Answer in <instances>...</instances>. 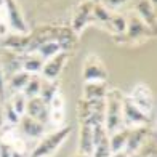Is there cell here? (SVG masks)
I'll use <instances>...</instances> for the list:
<instances>
[{
	"instance_id": "d6a6232c",
	"label": "cell",
	"mask_w": 157,
	"mask_h": 157,
	"mask_svg": "<svg viewBox=\"0 0 157 157\" xmlns=\"http://www.w3.org/2000/svg\"><path fill=\"white\" fill-rule=\"evenodd\" d=\"M109 157H127V152H122V151H119V152H114L112 155Z\"/></svg>"
},
{
	"instance_id": "6da1fadb",
	"label": "cell",
	"mask_w": 157,
	"mask_h": 157,
	"mask_svg": "<svg viewBox=\"0 0 157 157\" xmlns=\"http://www.w3.org/2000/svg\"><path fill=\"white\" fill-rule=\"evenodd\" d=\"M122 112H124V95L119 90H109L106 93V104H104L106 133L112 135L114 132H117L124 127Z\"/></svg>"
},
{
	"instance_id": "7c38bea8",
	"label": "cell",
	"mask_w": 157,
	"mask_h": 157,
	"mask_svg": "<svg viewBox=\"0 0 157 157\" xmlns=\"http://www.w3.org/2000/svg\"><path fill=\"white\" fill-rule=\"evenodd\" d=\"M19 125H21V132H23L24 135H27V136H31V138H39L45 133L44 124L32 119V117H29V116H21Z\"/></svg>"
},
{
	"instance_id": "4fadbf2b",
	"label": "cell",
	"mask_w": 157,
	"mask_h": 157,
	"mask_svg": "<svg viewBox=\"0 0 157 157\" xmlns=\"http://www.w3.org/2000/svg\"><path fill=\"white\" fill-rule=\"evenodd\" d=\"M29 78L31 74L24 72V71H18V72L11 74L10 78H6V83H8V88L11 90V93H19L26 87V83L29 82Z\"/></svg>"
},
{
	"instance_id": "44dd1931",
	"label": "cell",
	"mask_w": 157,
	"mask_h": 157,
	"mask_svg": "<svg viewBox=\"0 0 157 157\" xmlns=\"http://www.w3.org/2000/svg\"><path fill=\"white\" fill-rule=\"evenodd\" d=\"M40 88H42V78L35 74V75H31L29 82L26 83V87L23 88V91H21V93H23L27 99H31V98L39 96Z\"/></svg>"
},
{
	"instance_id": "8992f818",
	"label": "cell",
	"mask_w": 157,
	"mask_h": 157,
	"mask_svg": "<svg viewBox=\"0 0 157 157\" xmlns=\"http://www.w3.org/2000/svg\"><path fill=\"white\" fill-rule=\"evenodd\" d=\"M66 59H67V53L66 52H61L58 55H55L53 58L47 59L44 63V66H42V71H40L44 80H56V78L59 77L63 67H64Z\"/></svg>"
},
{
	"instance_id": "3957f363",
	"label": "cell",
	"mask_w": 157,
	"mask_h": 157,
	"mask_svg": "<svg viewBox=\"0 0 157 157\" xmlns=\"http://www.w3.org/2000/svg\"><path fill=\"white\" fill-rule=\"evenodd\" d=\"M82 75L85 82H106L108 80V69L104 67L103 61L95 53H90L83 63Z\"/></svg>"
},
{
	"instance_id": "603a6c76",
	"label": "cell",
	"mask_w": 157,
	"mask_h": 157,
	"mask_svg": "<svg viewBox=\"0 0 157 157\" xmlns=\"http://www.w3.org/2000/svg\"><path fill=\"white\" fill-rule=\"evenodd\" d=\"M93 157H109L111 155V146H109V138L108 135L103 136L96 144L93 146V152H91Z\"/></svg>"
},
{
	"instance_id": "5bb4252c",
	"label": "cell",
	"mask_w": 157,
	"mask_h": 157,
	"mask_svg": "<svg viewBox=\"0 0 157 157\" xmlns=\"http://www.w3.org/2000/svg\"><path fill=\"white\" fill-rule=\"evenodd\" d=\"M106 85L104 82H85L83 96L85 99H103L106 96Z\"/></svg>"
},
{
	"instance_id": "2e32d148",
	"label": "cell",
	"mask_w": 157,
	"mask_h": 157,
	"mask_svg": "<svg viewBox=\"0 0 157 157\" xmlns=\"http://www.w3.org/2000/svg\"><path fill=\"white\" fill-rule=\"evenodd\" d=\"M136 11H138V16L144 21L147 26L154 27L155 23V15H154V5L149 2V0H141L136 5Z\"/></svg>"
},
{
	"instance_id": "7402d4cb",
	"label": "cell",
	"mask_w": 157,
	"mask_h": 157,
	"mask_svg": "<svg viewBox=\"0 0 157 157\" xmlns=\"http://www.w3.org/2000/svg\"><path fill=\"white\" fill-rule=\"evenodd\" d=\"M56 93H58V87H56V80H42V88L39 96L44 99L45 103H50Z\"/></svg>"
},
{
	"instance_id": "cb8c5ba5",
	"label": "cell",
	"mask_w": 157,
	"mask_h": 157,
	"mask_svg": "<svg viewBox=\"0 0 157 157\" xmlns=\"http://www.w3.org/2000/svg\"><path fill=\"white\" fill-rule=\"evenodd\" d=\"M26 104H27V98L21 93H13V98H11V101H10V106L13 109H15V112L18 114V116H24L26 114Z\"/></svg>"
},
{
	"instance_id": "4316f807",
	"label": "cell",
	"mask_w": 157,
	"mask_h": 157,
	"mask_svg": "<svg viewBox=\"0 0 157 157\" xmlns=\"http://www.w3.org/2000/svg\"><path fill=\"white\" fill-rule=\"evenodd\" d=\"M5 119H6V122H8V124H13V125L19 124V119H21L18 114L15 112V109L10 106V103L6 104V108H5Z\"/></svg>"
},
{
	"instance_id": "1f68e13d",
	"label": "cell",
	"mask_w": 157,
	"mask_h": 157,
	"mask_svg": "<svg viewBox=\"0 0 157 157\" xmlns=\"http://www.w3.org/2000/svg\"><path fill=\"white\" fill-rule=\"evenodd\" d=\"M125 3V0H106V6H119Z\"/></svg>"
},
{
	"instance_id": "d4e9b609",
	"label": "cell",
	"mask_w": 157,
	"mask_h": 157,
	"mask_svg": "<svg viewBox=\"0 0 157 157\" xmlns=\"http://www.w3.org/2000/svg\"><path fill=\"white\" fill-rule=\"evenodd\" d=\"M108 29L112 31L114 34H124L125 29H127V19L120 15H112L111 19H109Z\"/></svg>"
},
{
	"instance_id": "8fae6325",
	"label": "cell",
	"mask_w": 157,
	"mask_h": 157,
	"mask_svg": "<svg viewBox=\"0 0 157 157\" xmlns=\"http://www.w3.org/2000/svg\"><path fill=\"white\" fill-rule=\"evenodd\" d=\"M45 59L42 58L39 53H26L23 55V58H21V71H24V72L31 74V75H35L39 74L42 71V66H44Z\"/></svg>"
},
{
	"instance_id": "ba28073f",
	"label": "cell",
	"mask_w": 157,
	"mask_h": 157,
	"mask_svg": "<svg viewBox=\"0 0 157 157\" xmlns=\"http://www.w3.org/2000/svg\"><path fill=\"white\" fill-rule=\"evenodd\" d=\"M127 35L132 40H140L149 37V26L143 21L138 15H130L127 19Z\"/></svg>"
},
{
	"instance_id": "d590c367",
	"label": "cell",
	"mask_w": 157,
	"mask_h": 157,
	"mask_svg": "<svg viewBox=\"0 0 157 157\" xmlns=\"http://www.w3.org/2000/svg\"><path fill=\"white\" fill-rule=\"evenodd\" d=\"M78 157H90V155H85V154H82V155H78Z\"/></svg>"
},
{
	"instance_id": "4dcf8cb0",
	"label": "cell",
	"mask_w": 157,
	"mask_h": 157,
	"mask_svg": "<svg viewBox=\"0 0 157 157\" xmlns=\"http://www.w3.org/2000/svg\"><path fill=\"white\" fill-rule=\"evenodd\" d=\"M13 155V149L8 146L6 143H0V157H11Z\"/></svg>"
},
{
	"instance_id": "8d00e7d4",
	"label": "cell",
	"mask_w": 157,
	"mask_h": 157,
	"mask_svg": "<svg viewBox=\"0 0 157 157\" xmlns=\"http://www.w3.org/2000/svg\"><path fill=\"white\" fill-rule=\"evenodd\" d=\"M127 157H128V155H127Z\"/></svg>"
},
{
	"instance_id": "e575fe53",
	"label": "cell",
	"mask_w": 157,
	"mask_h": 157,
	"mask_svg": "<svg viewBox=\"0 0 157 157\" xmlns=\"http://www.w3.org/2000/svg\"><path fill=\"white\" fill-rule=\"evenodd\" d=\"M149 2H151L152 5H155V0H149Z\"/></svg>"
},
{
	"instance_id": "52a82bcc",
	"label": "cell",
	"mask_w": 157,
	"mask_h": 157,
	"mask_svg": "<svg viewBox=\"0 0 157 157\" xmlns=\"http://www.w3.org/2000/svg\"><path fill=\"white\" fill-rule=\"evenodd\" d=\"M122 120L127 127L136 128L140 125H144L149 122L146 114H143L136 106H135L128 98H124V112H122Z\"/></svg>"
},
{
	"instance_id": "5b68a950",
	"label": "cell",
	"mask_w": 157,
	"mask_h": 157,
	"mask_svg": "<svg viewBox=\"0 0 157 157\" xmlns=\"http://www.w3.org/2000/svg\"><path fill=\"white\" fill-rule=\"evenodd\" d=\"M3 8H5V15H6L10 29H13L18 34H27L29 29H27L26 19L19 10L16 0H3Z\"/></svg>"
},
{
	"instance_id": "ffe728a7",
	"label": "cell",
	"mask_w": 157,
	"mask_h": 157,
	"mask_svg": "<svg viewBox=\"0 0 157 157\" xmlns=\"http://www.w3.org/2000/svg\"><path fill=\"white\" fill-rule=\"evenodd\" d=\"M128 128H120V130L114 132L111 135V140H109V146H111V152H119L125 147V143L128 138Z\"/></svg>"
},
{
	"instance_id": "83f0119b",
	"label": "cell",
	"mask_w": 157,
	"mask_h": 157,
	"mask_svg": "<svg viewBox=\"0 0 157 157\" xmlns=\"http://www.w3.org/2000/svg\"><path fill=\"white\" fill-rule=\"evenodd\" d=\"M48 119L52 120L55 125H59L63 120H64V109H50Z\"/></svg>"
},
{
	"instance_id": "d6986e66",
	"label": "cell",
	"mask_w": 157,
	"mask_h": 157,
	"mask_svg": "<svg viewBox=\"0 0 157 157\" xmlns=\"http://www.w3.org/2000/svg\"><path fill=\"white\" fill-rule=\"evenodd\" d=\"M111 16H112V13L108 10V6H106V5H103V3L95 5L93 3V8H91V21H96L98 24L108 27Z\"/></svg>"
},
{
	"instance_id": "836d02e7",
	"label": "cell",
	"mask_w": 157,
	"mask_h": 157,
	"mask_svg": "<svg viewBox=\"0 0 157 157\" xmlns=\"http://www.w3.org/2000/svg\"><path fill=\"white\" fill-rule=\"evenodd\" d=\"M0 8H3V0H0Z\"/></svg>"
},
{
	"instance_id": "277c9868",
	"label": "cell",
	"mask_w": 157,
	"mask_h": 157,
	"mask_svg": "<svg viewBox=\"0 0 157 157\" xmlns=\"http://www.w3.org/2000/svg\"><path fill=\"white\" fill-rule=\"evenodd\" d=\"M130 101L136 106V108L143 112L149 116L154 109V98H152V91L151 88L144 83H138L136 87H133L132 95H130Z\"/></svg>"
},
{
	"instance_id": "9a60e30c",
	"label": "cell",
	"mask_w": 157,
	"mask_h": 157,
	"mask_svg": "<svg viewBox=\"0 0 157 157\" xmlns=\"http://www.w3.org/2000/svg\"><path fill=\"white\" fill-rule=\"evenodd\" d=\"M61 52H63V50H61L59 44L55 39H47L45 42H42V44L37 47V50H35V53H39L45 61L50 59V58H53L55 55H58Z\"/></svg>"
},
{
	"instance_id": "7a4b0ae2",
	"label": "cell",
	"mask_w": 157,
	"mask_h": 157,
	"mask_svg": "<svg viewBox=\"0 0 157 157\" xmlns=\"http://www.w3.org/2000/svg\"><path fill=\"white\" fill-rule=\"evenodd\" d=\"M69 130L71 128L66 127V128H61V130H56L53 133L47 135V136L39 143V146L32 151V157H47L50 154H53L64 143V140L69 136Z\"/></svg>"
},
{
	"instance_id": "ac0fdd59",
	"label": "cell",
	"mask_w": 157,
	"mask_h": 157,
	"mask_svg": "<svg viewBox=\"0 0 157 157\" xmlns=\"http://www.w3.org/2000/svg\"><path fill=\"white\" fill-rule=\"evenodd\" d=\"M80 152L85 155H91L93 152V128L88 125L82 127L80 133Z\"/></svg>"
},
{
	"instance_id": "e0dca14e",
	"label": "cell",
	"mask_w": 157,
	"mask_h": 157,
	"mask_svg": "<svg viewBox=\"0 0 157 157\" xmlns=\"http://www.w3.org/2000/svg\"><path fill=\"white\" fill-rule=\"evenodd\" d=\"M144 136H146V132H144V128H141V127H136V128H133L132 132H128V138H127V143H125L127 152L132 154V152L136 151Z\"/></svg>"
},
{
	"instance_id": "484cf974",
	"label": "cell",
	"mask_w": 157,
	"mask_h": 157,
	"mask_svg": "<svg viewBox=\"0 0 157 157\" xmlns=\"http://www.w3.org/2000/svg\"><path fill=\"white\" fill-rule=\"evenodd\" d=\"M10 32V26L6 21V15H5V8H0V39H6Z\"/></svg>"
},
{
	"instance_id": "30bf717a",
	"label": "cell",
	"mask_w": 157,
	"mask_h": 157,
	"mask_svg": "<svg viewBox=\"0 0 157 157\" xmlns=\"http://www.w3.org/2000/svg\"><path fill=\"white\" fill-rule=\"evenodd\" d=\"M48 104L42 99L40 96H35V98H31L27 99V104H26V114L29 117L39 120V122L45 124V120L48 119Z\"/></svg>"
},
{
	"instance_id": "f1b7e54d",
	"label": "cell",
	"mask_w": 157,
	"mask_h": 157,
	"mask_svg": "<svg viewBox=\"0 0 157 157\" xmlns=\"http://www.w3.org/2000/svg\"><path fill=\"white\" fill-rule=\"evenodd\" d=\"M50 109H64V99H63V95L61 93H56L52 99H50Z\"/></svg>"
},
{
	"instance_id": "f546056e",
	"label": "cell",
	"mask_w": 157,
	"mask_h": 157,
	"mask_svg": "<svg viewBox=\"0 0 157 157\" xmlns=\"http://www.w3.org/2000/svg\"><path fill=\"white\" fill-rule=\"evenodd\" d=\"M5 91H6V77H5V72H3L2 63H0V101L5 99Z\"/></svg>"
},
{
	"instance_id": "9c48e42d",
	"label": "cell",
	"mask_w": 157,
	"mask_h": 157,
	"mask_svg": "<svg viewBox=\"0 0 157 157\" xmlns=\"http://www.w3.org/2000/svg\"><path fill=\"white\" fill-rule=\"evenodd\" d=\"M91 8H93V3L90 0H85V2L78 5V8L72 18V32L80 34L83 31V27L91 21Z\"/></svg>"
}]
</instances>
